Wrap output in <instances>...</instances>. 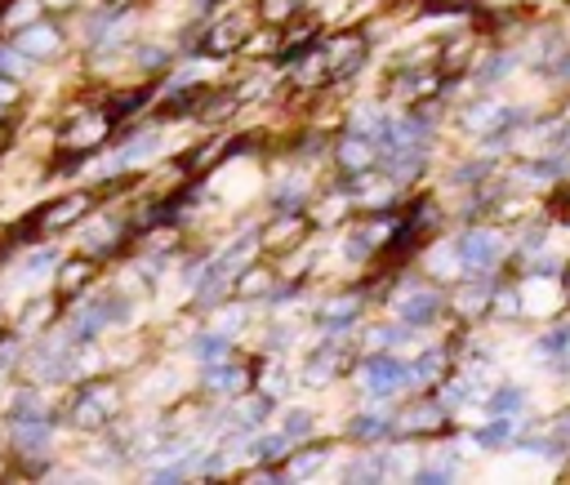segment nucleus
I'll list each match as a JSON object with an SVG mask.
<instances>
[{
    "label": "nucleus",
    "mask_w": 570,
    "mask_h": 485,
    "mask_svg": "<svg viewBox=\"0 0 570 485\" xmlns=\"http://www.w3.org/2000/svg\"><path fill=\"white\" fill-rule=\"evenodd\" d=\"M304 192H308V183H304V178H290V183H281V187L272 192V205H276V210H299Z\"/></svg>",
    "instance_id": "nucleus-19"
},
{
    "label": "nucleus",
    "mask_w": 570,
    "mask_h": 485,
    "mask_svg": "<svg viewBox=\"0 0 570 485\" xmlns=\"http://www.w3.org/2000/svg\"><path fill=\"white\" fill-rule=\"evenodd\" d=\"M557 272V258H539V263H531V276H552Z\"/></svg>",
    "instance_id": "nucleus-45"
},
{
    "label": "nucleus",
    "mask_w": 570,
    "mask_h": 485,
    "mask_svg": "<svg viewBox=\"0 0 570 485\" xmlns=\"http://www.w3.org/2000/svg\"><path fill=\"white\" fill-rule=\"evenodd\" d=\"M362 383H366V392H371V396H392V392H401V388H406V366H401V361H392V357H375V361H366Z\"/></svg>",
    "instance_id": "nucleus-4"
},
{
    "label": "nucleus",
    "mask_w": 570,
    "mask_h": 485,
    "mask_svg": "<svg viewBox=\"0 0 570 485\" xmlns=\"http://www.w3.org/2000/svg\"><path fill=\"white\" fill-rule=\"evenodd\" d=\"M513 67H517V54H499V58H490L486 67H481V85H494V81H504L509 72H513Z\"/></svg>",
    "instance_id": "nucleus-22"
},
{
    "label": "nucleus",
    "mask_w": 570,
    "mask_h": 485,
    "mask_svg": "<svg viewBox=\"0 0 570 485\" xmlns=\"http://www.w3.org/2000/svg\"><path fill=\"white\" fill-rule=\"evenodd\" d=\"M446 353L442 348H433L428 357H419L414 366H406V383H414V388H437L442 379H446Z\"/></svg>",
    "instance_id": "nucleus-9"
},
{
    "label": "nucleus",
    "mask_w": 570,
    "mask_h": 485,
    "mask_svg": "<svg viewBox=\"0 0 570 485\" xmlns=\"http://www.w3.org/2000/svg\"><path fill=\"white\" fill-rule=\"evenodd\" d=\"M205 388H209V392H241V388H246V370H241V366H214V370L205 374Z\"/></svg>",
    "instance_id": "nucleus-14"
},
{
    "label": "nucleus",
    "mask_w": 570,
    "mask_h": 485,
    "mask_svg": "<svg viewBox=\"0 0 570 485\" xmlns=\"http://www.w3.org/2000/svg\"><path fill=\"white\" fill-rule=\"evenodd\" d=\"M299 10V0H259V19L263 23H285Z\"/></svg>",
    "instance_id": "nucleus-24"
},
{
    "label": "nucleus",
    "mask_w": 570,
    "mask_h": 485,
    "mask_svg": "<svg viewBox=\"0 0 570 485\" xmlns=\"http://www.w3.org/2000/svg\"><path fill=\"white\" fill-rule=\"evenodd\" d=\"M157 148H161V138L152 134V138H142V143H134V148H125V152L116 157V165H134V161H148V157H152Z\"/></svg>",
    "instance_id": "nucleus-31"
},
{
    "label": "nucleus",
    "mask_w": 570,
    "mask_h": 485,
    "mask_svg": "<svg viewBox=\"0 0 570 485\" xmlns=\"http://www.w3.org/2000/svg\"><path fill=\"white\" fill-rule=\"evenodd\" d=\"M552 432H557V441H570V409L561 414V419L552 424Z\"/></svg>",
    "instance_id": "nucleus-46"
},
{
    "label": "nucleus",
    "mask_w": 570,
    "mask_h": 485,
    "mask_svg": "<svg viewBox=\"0 0 570 485\" xmlns=\"http://www.w3.org/2000/svg\"><path fill=\"white\" fill-rule=\"evenodd\" d=\"M509 437H513V414H494V424H486V428L477 432V446L494 450V446H504Z\"/></svg>",
    "instance_id": "nucleus-17"
},
{
    "label": "nucleus",
    "mask_w": 570,
    "mask_h": 485,
    "mask_svg": "<svg viewBox=\"0 0 570 485\" xmlns=\"http://www.w3.org/2000/svg\"><path fill=\"white\" fill-rule=\"evenodd\" d=\"M446 5H468V0H437V10H446Z\"/></svg>",
    "instance_id": "nucleus-47"
},
{
    "label": "nucleus",
    "mask_w": 570,
    "mask_h": 485,
    "mask_svg": "<svg viewBox=\"0 0 570 485\" xmlns=\"http://www.w3.org/2000/svg\"><path fill=\"white\" fill-rule=\"evenodd\" d=\"M535 353H539V357H570V325L548 330V334L535 343Z\"/></svg>",
    "instance_id": "nucleus-18"
},
{
    "label": "nucleus",
    "mask_w": 570,
    "mask_h": 485,
    "mask_svg": "<svg viewBox=\"0 0 570 485\" xmlns=\"http://www.w3.org/2000/svg\"><path fill=\"white\" fill-rule=\"evenodd\" d=\"M522 401H526L522 388H499V392L490 396V414H513V409H522Z\"/></svg>",
    "instance_id": "nucleus-29"
},
{
    "label": "nucleus",
    "mask_w": 570,
    "mask_h": 485,
    "mask_svg": "<svg viewBox=\"0 0 570 485\" xmlns=\"http://www.w3.org/2000/svg\"><path fill=\"white\" fill-rule=\"evenodd\" d=\"M112 405H116V392H112V388H94V392L77 405V428H99V424H107Z\"/></svg>",
    "instance_id": "nucleus-10"
},
{
    "label": "nucleus",
    "mask_w": 570,
    "mask_h": 485,
    "mask_svg": "<svg viewBox=\"0 0 570 485\" xmlns=\"http://www.w3.org/2000/svg\"><path fill=\"white\" fill-rule=\"evenodd\" d=\"M308 432H312V414H308V409H295L290 419H285V437L295 441V437H308Z\"/></svg>",
    "instance_id": "nucleus-33"
},
{
    "label": "nucleus",
    "mask_w": 570,
    "mask_h": 485,
    "mask_svg": "<svg viewBox=\"0 0 570 485\" xmlns=\"http://www.w3.org/2000/svg\"><path fill=\"white\" fill-rule=\"evenodd\" d=\"M304 232H308V223H304V219L290 210V219H281L276 228H267V245H272V250H281V245H295Z\"/></svg>",
    "instance_id": "nucleus-15"
},
{
    "label": "nucleus",
    "mask_w": 570,
    "mask_h": 485,
    "mask_svg": "<svg viewBox=\"0 0 570 485\" xmlns=\"http://www.w3.org/2000/svg\"><path fill=\"white\" fill-rule=\"evenodd\" d=\"M321 463H326V446H321V450H308V454H299V459H290V463H285V476H312Z\"/></svg>",
    "instance_id": "nucleus-28"
},
{
    "label": "nucleus",
    "mask_w": 570,
    "mask_h": 485,
    "mask_svg": "<svg viewBox=\"0 0 570 485\" xmlns=\"http://www.w3.org/2000/svg\"><path fill=\"white\" fill-rule=\"evenodd\" d=\"M49 5H71V0H49Z\"/></svg>",
    "instance_id": "nucleus-51"
},
{
    "label": "nucleus",
    "mask_w": 570,
    "mask_h": 485,
    "mask_svg": "<svg viewBox=\"0 0 570 485\" xmlns=\"http://www.w3.org/2000/svg\"><path fill=\"white\" fill-rule=\"evenodd\" d=\"M561 148H566V152H570V125H566V134H561Z\"/></svg>",
    "instance_id": "nucleus-48"
},
{
    "label": "nucleus",
    "mask_w": 570,
    "mask_h": 485,
    "mask_svg": "<svg viewBox=\"0 0 570 485\" xmlns=\"http://www.w3.org/2000/svg\"><path fill=\"white\" fill-rule=\"evenodd\" d=\"M494 120H499V103H481V107L464 112V125H468V129H486V125H494Z\"/></svg>",
    "instance_id": "nucleus-32"
},
{
    "label": "nucleus",
    "mask_w": 570,
    "mask_h": 485,
    "mask_svg": "<svg viewBox=\"0 0 570 485\" xmlns=\"http://www.w3.org/2000/svg\"><path fill=\"white\" fill-rule=\"evenodd\" d=\"M321 49H326L330 81H343V77H352L356 67L366 62V41L356 36V32H339V36H330V41H321Z\"/></svg>",
    "instance_id": "nucleus-2"
},
{
    "label": "nucleus",
    "mask_w": 570,
    "mask_h": 485,
    "mask_svg": "<svg viewBox=\"0 0 570 485\" xmlns=\"http://www.w3.org/2000/svg\"><path fill=\"white\" fill-rule=\"evenodd\" d=\"M54 258H58L54 250H41V254H32V258H27V276H32V281H36V276H45V272L54 267Z\"/></svg>",
    "instance_id": "nucleus-38"
},
{
    "label": "nucleus",
    "mask_w": 570,
    "mask_h": 485,
    "mask_svg": "<svg viewBox=\"0 0 570 485\" xmlns=\"http://www.w3.org/2000/svg\"><path fill=\"white\" fill-rule=\"evenodd\" d=\"M375 125H384L379 107H362V112L352 116V134H375Z\"/></svg>",
    "instance_id": "nucleus-34"
},
{
    "label": "nucleus",
    "mask_w": 570,
    "mask_h": 485,
    "mask_svg": "<svg viewBox=\"0 0 570 485\" xmlns=\"http://www.w3.org/2000/svg\"><path fill=\"white\" fill-rule=\"evenodd\" d=\"M86 276H90V267H86V263H67V267H62V290L71 295V290H77V286L86 281Z\"/></svg>",
    "instance_id": "nucleus-36"
},
{
    "label": "nucleus",
    "mask_w": 570,
    "mask_h": 485,
    "mask_svg": "<svg viewBox=\"0 0 570 485\" xmlns=\"http://www.w3.org/2000/svg\"><path fill=\"white\" fill-rule=\"evenodd\" d=\"M397 316L401 325H428L442 316V295L437 290H410L406 299H397Z\"/></svg>",
    "instance_id": "nucleus-5"
},
{
    "label": "nucleus",
    "mask_w": 570,
    "mask_h": 485,
    "mask_svg": "<svg viewBox=\"0 0 570 485\" xmlns=\"http://www.w3.org/2000/svg\"><path fill=\"white\" fill-rule=\"evenodd\" d=\"M138 58L148 62V67H161L166 62V49H157V45H148V49H138Z\"/></svg>",
    "instance_id": "nucleus-43"
},
{
    "label": "nucleus",
    "mask_w": 570,
    "mask_h": 485,
    "mask_svg": "<svg viewBox=\"0 0 570 485\" xmlns=\"http://www.w3.org/2000/svg\"><path fill=\"white\" fill-rule=\"evenodd\" d=\"M347 321H356V299H334V303L321 312V325H330V330H343Z\"/></svg>",
    "instance_id": "nucleus-21"
},
{
    "label": "nucleus",
    "mask_w": 570,
    "mask_h": 485,
    "mask_svg": "<svg viewBox=\"0 0 570 485\" xmlns=\"http://www.w3.org/2000/svg\"><path fill=\"white\" fill-rule=\"evenodd\" d=\"M446 428V409L442 405H433V401H419V405H410L401 419H397V432H406V437H423V432H442Z\"/></svg>",
    "instance_id": "nucleus-6"
},
{
    "label": "nucleus",
    "mask_w": 570,
    "mask_h": 485,
    "mask_svg": "<svg viewBox=\"0 0 570 485\" xmlns=\"http://www.w3.org/2000/svg\"><path fill=\"white\" fill-rule=\"evenodd\" d=\"M232 414H237V419H232V424H237L241 432H250V428H263V419H267V396H254V401H241V405H237Z\"/></svg>",
    "instance_id": "nucleus-16"
},
{
    "label": "nucleus",
    "mask_w": 570,
    "mask_h": 485,
    "mask_svg": "<svg viewBox=\"0 0 570 485\" xmlns=\"http://www.w3.org/2000/svg\"><path fill=\"white\" fill-rule=\"evenodd\" d=\"M472 281H477V276H472ZM490 290H494V286H486V281L468 286V290L459 295V312H464V316H477V312H481V303L490 299Z\"/></svg>",
    "instance_id": "nucleus-26"
},
{
    "label": "nucleus",
    "mask_w": 570,
    "mask_h": 485,
    "mask_svg": "<svg viewBox=\"0 0 570 485\" xmlns=\"http://www.w3.org/2000/svg\"><path fill=\"white\" fill-rule=\"evenodd\" d=\"M267 379H272V383H267L272 392H290V374H285V370H272Z\"/></svg>",
    "instance_id": "nucleus-44"
},
{
    "label": "nucleus",
    "mask_w": 570,
    "mask_h": 485,
    "mask_svg": "<svg viewBox=\"0 0 570 485\" xmlns=\"http://www.w3.org/2000/svg\"><path fill=\"white\" fill-rule=\"evenodd\" d=\"M254 459H263V463H276V459H290V437H267V441H259L254 446Z\"/></svg>",
    "instance_id": "nucleus-25"
},
{
    "label": "nucleus",
    "mask_w": 570,
    "mask_h": 485,
    "mask_svg": "<svg viewBox=\"0 0 570 485\" xmlns=\"http://www.w3.org/2000/svg\"><path fill=\"white\" fill-rule=\"evenodd\" d=\"M384 432H392V419H379V414H362V419H352V437L356 441H375Z\"/></svg>",
    "instance_id": "nucleus-20"
},
{
    "label": "nucleus",
    "mask_w": 570,
    "mask_h": 485,
    "mask_svg": "<svg viewBox=\"0 0 570 485\" xmlns=\"http://www.w3.org/2000/svg\"><path fill=\"white\" fill-rule=\"evenodd\" d=\"M250 32H254L250 14H228L224 23H214V27H209V36H205V54H214V58L237 54L241 45H250Z\"/></svg>",
    "instance_id": "nucleus-3"
},
{
    "label": "nucleus",
    "mask_w": 570,
    "mask_h": 485,
    "mask_svg": "<svg viewBox=\"0 0 570 485\" xmlns=\"http://www.w3.org/2000/svg\"><path fill=\"white\" fill-rule=\"evenodd\" d=\"M481 174H490V165H481V161H472L468 170H455L451 178H455V183H472V178H481Z\"/></svg>",
    "instance_id": "nucleus-41"
},
{
    "label": "nucleus",
    "mask_w": 570,
    "mask_h": 485,
    "mask_svg": "<svg viewBox=\"0 0 570 485\" xmlns=\"http://www.w3.org/2000/svg\"><path fill=\"white\" fill-rule=\"evenodd\" d=\"M0 72H27V54L23 49H5V54H0Z\"/></svg>",
    "instance_id": "nucleus-37"
},
{
    "label": "nucleus",
    "mask_w": 570,
    "mask_h": 485,
    "mask_svg": "<svg viewBox=\"0 0 570 485\" xmlns=\"http://www.w3.org/2000/svg\"><path fill=\"white\" fill-rule=\"evenodd\" d=\"M343 366H347V353L339 348V343H321V353H312V361H308V370H304V383L321 388V383H330Z\"/></svg>",
    "instance_id": "nucleus-8"
},
{
    "label": "nucleus",
    "mask_w": 570,
    "mask_h": 485,
    "mask_svg": "<svg viewBox=\"0 0 570 485\" xmlns=\"http://www.w3.org/2000/svg\"><path fill=\"white\" fill-rule=\"evenodd\" d=\"M490 303H494V312H499V316H522V299H517V290H513V286H504V290H490Z\"/></svg>",
    "instance_id": "nucleus-30"
},
{
    "label": "nucleus",
    "mask_w": 570,
    "mask_h": 485,
    "mask_svg": "<svg viewBox=\"0 0 570 485\" xmlns=\"http://www.w3.org/2000/svg\"><path fill=\"white\" fill-rule=\"evenodd\" d=\"M455 476H459V463H437V467H423V472H419L423 485H433V481H455Z\"/></svg>",
    "instance_id": "nucleus-35"
},
{
    "label": "nucleus",
    "mask_w": 570,
    "mask_h": 485,
    "mask_svg": "<svg viewBox=\"0 0 570 485\" xmlns=\"http://www.w3.org/2000/svg\"><path fill=\"white\" fill-rule=\"evenodd\" d=\"M334 157H339L343 174H366V170H375V143H371V134H347Z\"/></svg>",
    "instance_id": "nucleus-7"
},
{
    "label": "nucleus",
    "mask_w": 570,
    "mask_h": 485,
    "mask_svg": "<svg viewBox=\"0 0 570 485\" xmlns=\"http://www.w3.org/2000/svg\"><path fill=\"white\" fill-rule=\"evenodd\" d=\"M397 338H401V330L379 325V330H371V348H388V343H397Z\"/></svg>",
    "instance_id": "nucleus-40"
},
{
    "label": "nucleus",
    "mask_w": 570,
    "mask_h": 485,
    "mask_svg": "<svg viewBox=\"0 0 570 485\" xmlns=\"http://www.w3.org/2000/svg\"><path fill=\"white\" fill-rule=\"evenodd\" d=\"M196 357H201V361H224V357H228V334H205V338H196Z\"/></svg>",
    "instance_id": "nucleus-23"
},
{
    "label": "nucleus",
    "mask_w": 570,
    "mask_h": 485,
    "mask_svg": "<svg viewBox=\"0 0 570 485\" xmlns=\"http://www.w3.org/2000/svg\"><path fill=\"white\" fill-rule=\"evenodd\" d=\"M566 299H570V267H566Z\"/></svg>",
    "instance_id": "nucleus-50"
},
{
    "label": "nucleus",
    "mask_w": 570,
    "mask_h": 485,
    "mask_svg": "<svg viewBox=\"0 0 570 485\" xmlns=\"http://www.w3.org/2000/svg\"><path fill=\"white\" fill-rule=\"evenodd\" d=\"M347 476H352V481H371V476H379V459H362V463H352V467H347Z\"/></svg>",
    "instance_id": "nucleus-39"
},
{
    "label": "nucleus",
    "mask_w": 570,
    "mask_h": 485,
    "mask_svg": "<svg viewBox=\"0 0 570 485\" xmlns=\"http://www.w3.org/2000/svg\"><path fill=\"white\" fill-rule=\"evenodd\" d=\"M544 236H548L544 228H526V236H522V250H539V245H544Z\"/></svg>",
    "instance_id": "nucleus-42"
},
{
    "label": "nucleus",
    "mask_w": 570,
    "mask_h": 485,
    "mask_svg": "<svg viewBox=\"0 0 570 485\" xmlns=\"http://www.w3.org/2000/svg\"><path fill=\"white\" fill-rule=\"evenodd\" d=\"M455 254H459V276H481L499 263V254H504V241H499L494 232H464L455 241Z\"/></svg>",
    "instance_id": "nucleus-1"
},
{
    "label": "nucleus",
    "mask_w": 570,
    "mask_h": 485,
    "mask_svg": "<svg viewBox=\"0 0 570 485\" xmlns=\"http://www.w3.org/2000/svg\"><path fill=\"white\" fill-rule=\"evenodd\" d=\"M5 143H10V134H5V129H0V152H5Z\"/></svg>",
    "instance_id": "nucleus-49"
},
{
    "label": "nucleus",
    "mask_w": 570,
    "mask_h": 485,
    "mask_svg": "<svg viewBox=\"0 0 570 485\" xmlns=\"http://www.w3.org/2000/svg\"><path fill=\"white\" fill-rule=\"evenodd\" d=\"M86 210H90V196H67V200L54 205V210L41 215V228H49V232H54V228H67V223H77Z\"/></svg>",
    "instance_id": "nucleus-11"
},
{
    "label": "nucleus",
    "mask_w": 570,
    "mask_h": 485,
    "mask_svg": "<svg viewBox=\"0 0 570 485\" xmlns=\"http://www.w3.org/2000/svg\"><path fill=\"white\" fill-rule=\"evenodd\" d=\"M45 441H49V428H45V424H32V419H27V424L19 428V450L41 454V446H45Z\"/></svg>",
    "instance_id": "nucleus-27"
},
{
    "label": "nucleus",
    "mask_w": 570,
    "mask_h": 485,
    "mask_svg": "<svg viewBox=\"0 0 570 485\" xmlns=\"http://www.w3.org/2000/svg\"><path fill=\"white\" fill-rule=\"evenodd\" d=\"M103 134H107V116H103V112H94V116H86V120L71 125L62 138H67V143H77V148H86V143H99Z\"/></svg>",
    "instance_id": "nucleus-13"
},
{
    "label": "nucleus",
    "mask_w": 570,
    "mask_h": 485,
    "mask_svg": "<svg viewBox=\"0 0 570 485\" xmlns=\"http://www.w3.org/2000/svg\"><path fill=\"white\" fill-rule=\"evenodd\" d=\"M19 49H23L27 58L54 54V49H58V32H54V27H27V32H19Z\"/></svg>",
    "instance_id": "nucleus-12"
}]
</instances>
